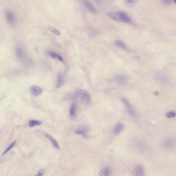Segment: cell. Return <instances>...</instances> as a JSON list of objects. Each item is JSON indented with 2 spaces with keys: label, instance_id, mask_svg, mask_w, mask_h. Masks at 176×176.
<instances>
[{
  "label": "cell",
  "instance_id": "6da1fadb",
  "mask_svg": "<svg viewBox=\"0 0 176 176\" xmlns=\"http://www.w3.org/2000/svg\"><path fill=\"white\" fill-rule=\"evenodd\" d=\"M108 17L118 22L129 23L131 19L129 16L124 12H110L107 13Z\"/></svg>",
  "mask_w": 176,
  "mask_h": 176
},
{
  "label": "cell",
  "instance_id": "7a4b0ae2",
  "mask_svg": "<svg viewBox=\"0 0 176 176\" xmlns=\"http://www.w3.org/2000/svg\"><path fill=\"white\" fill-rule=\"evenodd\" d=\"M121 100L123 103L125 105L127 111L129 115L132 117H136L137 115L136 112L135 111L128 99L126 98L123 97L121 98Z\"/></svg>",
  "mask_w": 176,
  "mask_h": 176
},
{
  "label": "cell",
  "instance_id": "3957f363",
  "mask_svg": "<svg viewBox=\"0 0 176 176\" xmlns=\"http://www.w3.org/2000/svg\"><path fill=\"white\" fill-rule=\"evenodd\" d=\"M79 93L83 103L86 105H90L91 104V96L88 92L83 89H80L79 91Z\"/></svg>",
  "mask_w": 176,
  "mask_h": 176
},
{
  "label": "cell",
  "instance_id": "277c9868",
  "mask_svg": "<svg viewBox=\"0 0 176 176\" xmlns=\"http://www.w3.org/2000/svg\"><path fill=\"white\" fill-rule=\"evenodd\" d=\"M162 145L163 148L165 149L170 150L175 146V141L172 138H167L163 140Z\"/></svg>",
  "mask_w": 176,
  "mask_h": 176
},
{
  "label": "cell",
  "instance_id": "5b68a950",
  "mask_svg": "<svg viewBox=\"0 0 176 176\" xmlns=\"http://www.w3.org/2000/svg\"><path fill=\"white\" fill-rule=\"evenodd\" d=\"M135 176H144L145 171L144 166L141 164H138L135 166L133 171Z\"/></svg>",
  "mask_w": 176,
  "mask_h": 176
},
{
  "label": "cell",
  "instance_id": "8992f818",
  "mask_svg": "<svg viewBox=\"0 0 176 176\" xmlns=\"http://www.w3.org/2000/svg\"><path fill=\"white\" fill-rule=\"evenodd\" d=\"M6 18L10 25H13L15 22V17L13 12L10 10H7L5 13Z\"/></svg>",
  "mask_w": 176,
  "mask_h": 176
},
{
  "label": "cell",
  "instance_id": "52a82bcc",
  "mask_svg": "<svg viewBox=\"0 0 176 176\" xmlns=\"http://www.w3.org/2000/svg\"><path fill=\"white\" fill-rule=\"evenodd\" d=\"M114 80L117 84L120 85H124L126 84L128 81L127 78L123 75H118L116 76Z\"/></svg>",
  "mask_w": 176,
  "mask_h": 176
},
{
  "label": "cell",
  "instance_id": "ba28073f",
  "mask_svg": "<svg viewBox=\"0 0 176 176\" xmlns=\"http://www.w3.org/2000/svg\"><path fill=\"white\" fill-rule=\"evenodd\" d=\"M31 91L32 94L34 96H38L42 93L43 90L39 86H33L31 87Z\"/></svg>",
  "mask_w": 176,
  "mask_h": 176
},
{
  "label": "cell",
  "instance_id": "9c48e42d",
  "mask_svg": "<svg viewBox=\"0 0 176 176\" xmlns=\"http://www.w3.org/2000/svg\"><path fill=\"white\" fill-rule=\"evenodd\" d=\"M83 3L86 7L90 12H92L94 14H97V11L96 8L93 5H92L90 2L88 1H83Z\"/></svg>",
  "mask_w": 176,
  "mask_h": 176
},
{
  "label": "cell",
  "instance_id": "30bf717a",
  "mask_svg": "<svg viewBox=\"0 0 176 176\" xmlns=\"http://www.w3.org/2000/svg\"><path fill=\"white\" fill-rule=\"evenodd\" d=\"M16 53L17 57L20 59H22L25 56L23 48L21 46H18L16 48Z\"/></svg>",
  "mask_w": 176,
  "mask_h": 176
},
{
  "label": "cell",
  "instance_id": "8fae6325",
  "mask_svg": "<svg viewBox=\"0 0 176 176\" xmlns=\"http://www.w3.org/2000/svg\"><path fill=\"white\" fill-rule=\"evenodd\" d=\"M89 130V128L87 127L82 126L75 130V132L77 134L84 135L88 133Z\"/></svg>",
  "mask_w": 176,
  "mask_h": 176
},
{
  "label": "cell",
  "instance_id": "7c38bea8",
  "mask_svg": "<svg viewBox=\"0 0 176 176\" xmlns=\"http://www.w3.org/2000/svg\"><path fill=\"white\" fill-rule=\"evenodd\" d=\"M124 128V125L121 123L117 124L113 129V132L115 135H118L123 130Z\"/></svg>",
  "mask_w": 176,
  "mask_h": 176
},
{
  "label": "cell",
  "instance_id": "4fadbf2b",
  "mask_svg": "<svg viewBox=\"0 0 176 176\" xmlns=\"http://www.w3.org/2000/svg\"><path fill=\"white\" fill-rule=\"evenodd\" d=\"M114 44L116 47L120 49H123V50H126V51H128V48H127L126 45L125 44L124 42L121 40H117L115 41L114 42Z\"/></svg>",
  "mask_w": 176,
  "mask_h": 176
},
{
  "label": "cell",
  "instance_id": "5bb4252c",
  "mask_svg": "<svg viewBox=\"0 0 176 176\" xmlns=\"http://www.w3.org/2000/svg\"><path fill=\"white\" fill-rule=\"evenodd\" d=\"M45 136L47 138H48L50 141H51L52 143V144L53 145V146L55 147L56 149H59L60 148L59 145L58 143L57 140L55 139L52 136H50V135H48V134H45Z\"/></svg>",
  "mask_w": 176,
  "mask_h": 176
},
{
  "label": "cell",
  "instance_id": "9a60e30c",
  "mask_svg": "<svg viewBox=\"0 0 176 176\" xmlns=\"http://www.w3.org/2000/svg\"><path fill=\"white\" fill-rule=\"evenodd\" d=\"M100 176H110L111 169L110 167L107 166L103 168L99 172Z\"/></svg>",
  "mask_w": 176,
  "mask_h": 176
},
{
  "label": "cell",
  "instance_id": "2e32d148",
  "mask_svg": "<svg viewBox=\"0 0 176 176\" xmlns=\"http://www.w3.org/2000/svg\"><path fill=\"white\" fill-rule=\"evenodd\" d=\"M57 82L56 85V87L57 88L61 87L64 82V78L63 75L61 73L58 74L57 75Z\"/></svg>",
  "mask_w": 176,
  "mask_h": 176
},
{
  "label": "cell",
  "instance_id": "e0dca14e",
  "mask_svg": "<svg viewBox=\"0 0 176 176\" xmlns=\"http://www.w3.org/2000/svg\"><path fill=\"white\" fill-rule=\"evenodd\" d=\"M77 104L75 102L72 103L70 107V114L72 116H75L77 111Z\"/></svg>",
  "mask_w": 176,
  "mask_h": 176
},
{
  "label": "cell",
  "instance_id": "ac0fdd59",
  "mask_svg": "<svg viewBox=\"0 0 176 176\" xmlns=\"http://www.w3.org/2000/svg\"><path fill=\"white\" fill-rule=\"evenodd\" d=\"M48 54H49V56L52 58L58 59L60 61H63V58L59 54L55 52H49Z\"/></svg>",
  "mask_w": 176,
  "mask_h": 176
},
{
  "label": "cell",
  "instance_id": "d6986e66",
  "mask_svg": "<svg viewBox=\"0 0 176 176\" xmlns=\"http://www.w3.org/2000/svg\"><path fill=\"white\" fill-rule=\"evenodd\" d=\"M136 2L137 1L136 0H125L124 3L126 7L131 8L135 6Z\"/></svg>",
  "mask_w": 176,
  "mask_h": 176
},
{
  "label": "cell",
  "instance_id": "ffe728a7",
  "mask_svg": "<svg viewBox=\"0 0 176 176\" xmlns=\"http://www.w3.org/2000/svg\"><path fill=\"white\" fill-rule=\"evenodd\" d=\"M48 29L50 32H52L53 33L57 35H61V33L58 31L57 29L53 27L49 26L48 27Z\"/></svg>",
  "mask_w": 176,
  "mask_h": 176
},
{
  "label": "cell",
  "instance_id": "44dd1931",
  "mask_svg": "<svg viewBox=\"0 0 176 176\" xmlns=\"http://www.w3.org/2000/svg\"><path fill=\"white\" fill-rule=\"evenodd\" d=\"M42 122L37 120H31L29 121V125L31 127L40 125Z\"/></svg>",
  "mask_w": 176,
  "mask_h": 176
},
{
  "label": "cell",
  "instance_id": "7402d4cb",
  "mask_svg": "<svg viewBox=\"0 0 176 176\" xmlns=\"http://www.w3.org/2000/svg\"><path fill=\"white\" fill-rule=\"evenodd\" d=\"M165 116L168 118H173L176 116V113L175 112H168L165 114Z\"/></svg>",
  "mask_w": 176,
  "mask_h": 176
},
{
  "label": "cell",
  "instance_id": "603a6c76",
  "mask_svg": "<svg viewBox=\"0 0 176 176\" xmlns=\"http://www.w3.org/2000/svg\"><path fill=\"white\" fill-rule=\"evenodd\" d=\"M16 143V141H14V142H13V143H12L9 146L8 148H7V149L4 152H3V155H5V154H6V153H7L9 151H10V150H11L14 146V145H15Z\"/></svg>",
  "mask_w": 176,
  "mask_h": 176
},
{
  "label": "cell",
  "instance_id": "cb8c5ba5",
  "mask_svg": "<svg viewBox=\"0 0 176 176\" xmlns=\"http://www.w3.org/2000/svg\"><path fill=\"white\" fill-rule=\"evenodd\" d=\"M44 171L43 169H41L39 171L38 174L34 176H42L44 175Z\"/></svg>",
  "mask_w": 176,
  "mask_h": 176
},
{
  "label": "cell",
  "instance_id": "d4e9b609",
  "mask_svg": "<svg viewBox=\"0 0 176 176\" xmlns=\"http://www.w3.org/2000/svg\"><path fill=\"white\" fill-rule=\"evenodd\" d=\"M172 2L171 1L169 0H165L163 1V3L165 5H169L171 4Z\"/></svg>",
  "mask_w": 176,
  "mask_h": 176
}]
</instances>
